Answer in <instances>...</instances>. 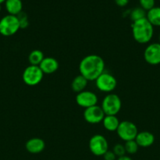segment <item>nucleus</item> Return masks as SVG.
<instances>
[{"mask_svg":"<svg viewBox=\"0 0 160 160\" xmlns=\"http://www.w3.org/2000/svg\"><path fill=\"white\" fill-rule=\"evenodd\" d=\"M105 62L98 55H88L85 56L79 63L80 74L88 80L95 81L101 73L104 72Z\"/></svg>","mask_w":160,"mask_h":160,"instance_id":"f257e3e1","label":"nucleus"},{"mask_svg":"<svg viewBox=\"0 0 160 160\" xmlns=\"http://www.w3.org/2000/svg\"><path fill=\"white\" fill-rule=\"evenodd\" d=\"M131 28L133 37L136 42L146 44L152 40L154 35V27L146 17L133 22Z\"/></svg>","mask_w":160,"mask_h":160,"instance_id":"f03ea898","label":"nucleus"},{"mask_svg":"<svg viewBox=\"0 0 160 160\" xmlns=\"http://www.w3.org/2000/svg\"><path fill=\"white\" fill-rule=\"evenodd\" d=\"M100 107L105 115L116 116L122 108V101L119 95L109 93L103 98Z\"/></svg>","mask_w":160,"mask_h":160,"instance_id":"7ed1b4c3","label":"nucleus"},{"mask_svg":"<svg viewBox=\"0 0 160 160\" xmlns=\"http://www.w3.org/2000/svg\"><path fill=\"white\" fill-rule=\"evenodd\" d=\"M20 29V23L17 16L8 14L0 20V34L3 36H12Z\"/></svg>","mask_w":160,"mask_h":160,"instance_id":"20e7f679","label":"nucleus"},{"mask_svg":"<svg viewBox=\"0 0 160 160\" xmlns=\"http://www.w3.org/2000/svg\"><path fill=\"white\" fill-rule=\"evenodd\" d=\"M44 73L39 66L29 65L24 70L22 78L27 85L35 86L42 81Z\"/></svg>","mask_w":160,"mask_h":160,"instance_id":"39448f33","label":"nucleus"},{"mask_svg":"<svg viewBox=\"0 0 160 160\" xmlns=\"http://www.w3.org/2000/svg\"><path fill=\"white\" fill-rule=\"evenodd\" d=\"M116 132L119 138L125 142L128 141L135 140L139 131L135 123L131 121L125 120V121L120 122Z\"/></svg>","mask_w":160,"mask_h":160,"instance_id":"423d86ee","label":"nucleus"},{"mask_svg":"<svg viewBox=\"0 0 160 160\" xmlns=\"http://www.w3.org/2000/svg\"><path fill=\"white\" fill-rule=\"evenodd\" d=\"M95 84L100 92L110 93L117 87V80L111 73L104 71L95 80Z\"/></svg>","mask_w":160,"mask_h":160,"instance_id":"0eeeda50","label":"nucleus"},{"mask_svg":"<svg viewBox=\"0 0 160 160\" xmlns=\"http://www.w3.org/2000/svg\"><path fill=\"white\" fill-rule=\"evenodd\" d=\"M89 148L96 156H103L108 151V142L104 136L95 134L89 142Z\"/></svg>","mask_w":160,"mask_h":160,"instance_id":"6e6552de","label":"nucleus"},{"mask_svg":"<svg viewBox=\"0 0 160 160\" xmlns=\"http://www.w3.org/2000/svg\"><path fill=\"white\" fill-rule=\"evenodd\" d=\"M144 58L146 62L150 65L160 64V43L154 42L149 44L144 52Z\"/></svg>","mask_w":160,"mask_h":160,"instance_id":"1a4fd4ad","label":"nucleus"},{"mask_svg":"<svg viewBox=\"0 0 160 160\" xmlns=\"http://www.w3.org/2000/svg\"><path fill=\"white\" fill-rule=\"evenodd\" d=\"M75 101L80 107L87 109V108L97 105L98 98L94 92L85 90L77 94L75 97Z\"/></svg>","mask_w":160,"mask_h":160,"instance_id":"9d476101","label":"nucleus"},{"mask_svg":"<svg viewBox=\"0 0 160 160\" xmlns=\"http://www.w3.org/2000/svg\"><path fill=\"white\" fill-rule=\"evenodd\" d=\"M105 114L100 106H96L85 109L83 112V118L87 123L91 124H97L102 122L104 118Z\"/></svg>","mask_w":160,"mask_h":160,"instance_id":"9b49d317","label":"nucleus"},{"mask_svg":"<svg viewBox=\"0 0 160 160\" xmlns=\"http://www.w3.org/2000/svg\"><path fill=\"white\" fill-rule=\"evenodd\" d=\"M45 143L40 138H32L25 144L26 150L31 154H39L45 149Z\"/></svg>","mask_w":160,"mask_h":160,"instance_id":"f8f14e48","label":"nucleus"},{"mask_svg":"<svg viewBox=\"0 0 160 160\" xmlns=\"http://www.w3.org/2000/svg\"><path fill=\"white\" fill-rule=\"evenodd\" d=\"M39 67L44 74H52L58 70L59 62L55 58L45 57Z\"/></svg>","mask_w":160,"mask_h":160,"instance_id":"ddd939ff","label":"nucleus"},{"mask_svg":"<svg viewBox=\"0 0 160 160\" xmlns=\"http://www.w3.org/2000/svg\"><path fill=\"white\" fill-rule=\"evenodd\" d=\"M136 144L139 147L142 148H147L152 146L155 142V136L152 133L149 131H144L138 132L136 138H135Z\"/></svg>","mask_w":160,"mask_h":160,"instance_id":"4468645a","label":"nucleus"},{"mask_svg":"<svg viewBox=\"0 0 160 160\" xmlns=\"http://www.w3.org/2000/svg\"><path fill=\"white\" fill-rule=\"evenodd\" d=\"M5 6L8 13L10 15L17 16L22 12L23 3L21 0H6Z\"/></svg>","mask_w":160,"mask_h":160,"instance_id":"2eb2a0df","label":"nucleus"},{"mask_svg":"<svg viewBox=\"0 0 160 160\" xmlns=\"http://www.w3.org/2000/svg\"><path fill=\"white\" fill-rule=\"evenodd\" d=\"M88 82L89 81H88V80L86 78H84L83 75L79 74L72 80L71 87H72L73 92H76L78 94L79 92L85 91L86 86L88 85Z\"/></svg>","mask_w":160,"mask_h":160,"instance_id":"dca6fc26","label":"nucleus"},{"mask_svg":"<svg viewBox=\"0 0 160 160\" xmlns=\"http://www.w3.org/2000/svg\"><path fill=\"white\" fill-rule=\"evenodd\" d=\"M102 123H103L104 128L107 131H116L118 128H119L120 121H119V120L117 118L116 116L105 115L104 118L102 120Z\"/></svg>","mask_w":160,"mask_h":160,"instance_id":"f3484780","label":"nucleus"},{"mask_svg":"<svg viewBox=\"0 0 160 160\" xmlns=\"http://www.w3.org/2000/svg\"><path fill=\"white\" fill-rule=\"evenodd\" d=\"M146 18L153 27H160V7L155 6L147 12Z\"/></svg>","mask_w":160,"mask_h":160,"instance_id":"a211bd4d","label":"nucleus"},{"mask_svg":"<svg viewBox=\"0 0 160 160\" xmlns=\"http://www.w3.org/2000/svg\"><path fill=\"white\" fill-rule=\"evenodd\" d=\"M44 58L45 56H44V53L42 52V51L39 49H35L30 52L29 56H28V62H29L30 65L39 66Z\"/></svg>","mask_w":160,"mask_h":160,"instance_id":"6ab92c4d","label":"nucleus"},{"mask_svg":"<svg viewBox=\"0 0 160 160\" xmlns=\"http://www.w3.org/2000/svg\"><path fill=\"white\" fill-rule=\"evenodd\" d=\"M146 15H147V11L144 10L143 8H141V6L139 7H135L130 11V17L131 19V20L133 22L136 21V20H139L141 19L145 18Z\"/></svg>","mask_w":160,"mask_h":160,"instance_id":"aec40b11","label":"nucleus"},{"mask_svg":"<svg viewBox=\"0 0 160 160\" xmlns=\"http://www.w3.org/2000/svg\"><path fill=\"white\" fill-rule=\"evenodd\" d=\"M124 147H125V152L130 155L135 154L138 151V148H139V146H138L135 140L125 142V144H124Z\"/></svg>","mask_w":160,"mask_h":160,"instance_id":"412c9836","label":"nucleus"},{"mask_svg":"<svg viewBox=\"0 0 160 160\" xmlns=\"http://www.w3.org/2000/svg\"><path fill=\"white\" fill-rule=\"evenodd\" d=\"M17 17L18 18L20 29H25V28H28V25H29V21H28V17L26 12L22 11Z\"/></svg>","mask_w":160,"mask_h":160,"instance_id":"4be33fe9","label":"nucleus"},{"mask_svg":"<svg viewBox=\"0 0 160 160\" xmlns=\"http://www.w3.org/2000/svg\"><path fill=\"white\" fill-rule=\"evenodd\" d=\"M139 2L140 6L147 12L153 7H155V0H139Z\"/></svg>","mask_w":160,"mask_h":160,"instance_id":"5701e85b","label":"nucleus"},{"mask_svg":"<svg viewBox=\"0 0 160 160\" xmlns=\"http://www.w3.org/2000/svg\"><path fill=\"white\" fill-rule=\"evenodd\" d=\"M112 152L115 153V155L117 157L125 156V153H126L125 152L124 145H122V144H116V145L113 147Z\"/></svg>","mask_w":160,"mask_h":160,"instance_id":"b1692460","label":"nucleus"},{"mask_svg":"<svg viewBox=\"0 0 160 160\" xmlns=\"http://www.w3.org/2000/svg\"><path fill=\"white\" fill-rule=\"evenodd\" d=\"M104 159V160H116L117 156L115 155V153L112 151H109L108 150L106 153L103 156Z\"/></svg>","mask_w":160,"mask_h":160,"instance_id":"393cba45","label":"nucleus"},{"mask_svg":"<svg viewBox=\"0 0 160 160\" xmlns=\"http://www.w3.org/2000/svg\"><path fill=\"white\" fill-rule=\"evenodd\" d=\"M130 0H115V2L116 3V5L121 7H123V6H126L129 3Z\"/></svg>","mask_w":160,"mask_h":160,"instance_id":"a878e982","label":"nucleus"},{"mask_svg":"<svg viewBox=\"0 0 160 160\" xmlns=\"http://www.w3.org/2000/svg\"><path fill=\"white\" fill-rule=\"evenodd\" d=\"M117 160H133V159H132V158H130V156L125 155V156H120V157H118Z\"/></svg>","mask_w":160,"mask_h":160,"instance_id":"bb28decb","label":"nucleus"},{"mask_svg":"<svg viewBox=\"0 0 160 160\" xmlns=\"http://www.w3.org/2000/svg\"><path fill=\"white\" fill-rule=\"evenodd\" d=\"M6 2V0H0V4H2V3L5 2Z\"/></svg>","mask_w":160,"mask_h":160,"instance_id":"cd10ccee","label":"nucleus"},{"mask_svg":"<svg viewBox=\"0 0 160 160\" xmlns=\"http://www.w3.org/2000/svg\"><path fill=\"white\" fill-rule=\"evenodd\" d=\"M158 43H160V33H159V35H158Z\"/></svg>","mask_w":160,"mask_h":160,"instance_id":"c85d7f7f","label":"nucleus"},{"mask_svg":"<svg viewBox=\"0 0 160 160\" xmlns=\"http://www.w3.org/2000/svg\"><path fill=\"white\" fill-rule=\"evenodd\" d=\"M1 9H2V6H1V4H0V11H1Z\"/></svg>","mask_w":160,"mask_h":160,"instance_id":"c756f323","label":"nucleus"},{"mask_svg":"<svg viewBox=\"0 0 160 160\" xmlns=\"http://www.w3.org/2000/svg\"><path fill=\"white\" fill-rule=\"evenodd\" d=\"M159 1H160V0H159Z\"/></svg>","mask_w":160,"mask_h":160,"instance_id":"7c9ffc66","label":"nucleus"}]
</instances>
